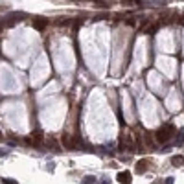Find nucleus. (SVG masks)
I'll return each instance as SVG.
<instances>
[{"label": "nucleus", "instance_id": "12", "mask_svg": "<svg viewBox=\"0 0 184 184\" xmlns=\"http://www.w3.org/2000/svg\"><path fill=\"white\" fill-rule=\"evenodd\" d=\"M70 24V20L68 18H63V20H57V26H68Z\"/></svg>", "mask_w": 184, "mask_h": 184}, {"label": "nucleus", "instance_id": "13", "mask_svg": "<svg viewBox=\"0 0 184 184\" xmlns=\"http://www.w3.org/2000/svg\"><path fill=\"white\" fill-rule=\"evenodd\" d=\"M122 4H127V6H133V4H138L140 0H120Z\"/></svg>", "mask_w": 184, "mask_h": 184}, {"label": "nucleus", "instance_id": "16", "mask_svg": "<svg viewBox=\"0 0 184 184\" xmlns=\"http://www.w3.org/2000/svg\"><path fill=\"white\" fill-rule=\"evenodd\" d=\"M2 182L4 184H18V182H15L13 179H2Z\"/></svg>", "mask_w": 184, "mask_h": 184}, {"label": "nucleus", "instance_id": "4", "mask_svg": "<svg viewBox=\"0 0 184 184\" xmlns=\"http://www.w3.org/2000/svg\"><path fill=\"white\" fill-rule=\"evenodd\" d=\"M33 28L39 29V31L46 29V28H48V18H44V17H35V18H33Z\"/></svg>", "mask_w": 184, "mask_h": 184}, {"label": "nucleus", "instance_id": "7", "mask_svg": "<svg viewBox=\"0 0 184 184\" xmlns=\"http://www.w3.org/2000/svg\"><path fill=\"white\" fill-rule=\"evenodd\" d=\"M147 171V160H140L138 164H136V173H146Z\"/></svg>", "mask_w": 184, "mask_h": 184}, {"label": "nucleus", "instance_id": "11", "mask_svg": "<svg viewBox=\"0 0 184 184\" xmlns=\"http://www.w3.org/2000/svg\"><path fill=\"white\" fill-rule=\"evenodd\" d=\"M157 29H159V26H157V24H153V26L146 28V29H144V33H147V35H153V33H155Z\"/></svg>", "mask_w": 184, "mask_h": 184}, {"label": "nucleus", "instance_id": "15", "mask_svg": "<svg viewBox=\"0 0 184 184\" xmlns=\"http://www.w3.org/2000/svg\"><path fill=\"white\" fill-rule=\"evenodd\" d=\"M94 181H96L94 177H85V182L83 184H94Z\"/></svg>", "mask_w": 184, "mask_h": 184}, {"label": "nucleus", "instance_id": "3", "mask_svg": "<svg viewBox=\"0 0 184 184\" xmlns=\"http://www.w3.org/2000/svg\"><path fill=\"white\" fill-rule=\"evenodd\" d=\"M61 144H63L66 149H70V151L77 147V142H76V140H74L70 135H63V136H61Z\"/></svg>", "mask_w": 184, "mask_h": 184}, {"label": "nucleus", "instance_id": "10", "mask_svg": "<svg viewBox=\"0 0 184 184\" xmlns=\"http://www.w3.org/2000/svg\"><path fill=\"white\" fill-rule=\"evenodd\" d=\"M22 17H24V13H11V15H9L11 20H9L7 24H13V22H17V20H22Z\"/></svg>", "mask_w": 184, "mask_h": 184}, {"label": "nucleus", "instance_id": "8", "mask_svg": "<svg viewBox=\"0 0 184 184\" xmlns=\"http://www.w3.org/2000/svg\"><path fill=\"white\" fill-rule=\"evenodd\" d=\"M171 164L177 166V168L182 166V164H184V157H182V155H173V157H171Z\"/></svg>", "mask_w": 184, "mask_h": 184}, {"label": "nucleus", "instance_id": "6", "mask_svg": "<svg viewBox=\"0 0 184 184\" xmlns=\"http://www.w3.org/2000/svg\"><path fill=\"white\" fill-rule=\"evenodd\" d=\"M144 142H146L147 147H155V138H153V135H151L149 131L144 133Z\"/></svg>", "mask_w": 184, "mask_h": 184}, {"label": "nucleus", "instance_id": "14", "mask_svg": "<svg viewBox=\"0 0 184 184\" xmlns=\"http://www.w3.org/2000/svg\"><path fill=\"white\" fill-rule=\"evenodd\" d=\"M181 144H184V131H181V135L177 138V146H181Z\"/></svg>", "mask_w": 184, "mask_h": 184}, {"label": "nucleus", "instance_id": "5", "mask_svg": "<svg viewBox=\"0 0 184 184\" xmlns=\"http://www.w3.org/2000/svg\"><path fill=\"white\" fill-rule=\"evenodd\" d=\"M131 179H133V175L129 171H120L118 177H116V181L120 184H131Z\"/></svg>", "mask_w": 184, "mask_h": 184}, {"label": "nucleus", "instance_id": "17", "mask_svg": "<svg viewBox=\"0 0 184 184\" xmlns=\"http://www.w3.org/2000/svg\"><path fill=\"white\" fill-rule=\"evenodd\" d=\"M0 11H4V6H0Z\"/></svg>", "mask_w": 184, "mask_h": 184}, {"label": "nucleus", "instance_id": "1", "mask_svg": "<svg viewBox=\"0 0 184 184\" xmlns=\"http://www.w3.org/2000/svg\"><path fill=\"white\" fill-rule=\"evenodd\" d=\"M173 135H175V125H173V123H168V125H162L153 136H155V142H157V144H166V142H170V140L173 138Z\"/></svg>", "mask_w": 184, "mask_h": 184}, {"label": "nucleus", "instance_id": "2", "mask_svg": "<svg viewBox=\"0 0 184 184\" xmlns=\"http://www.w3.org/2000/svg\"><path fill=\"white\" fill-rule=\"evenodd\" d=\"M41 142H42V133L41 131H35L26 138V144H29V146H39Z\"/></svg>", "mask_w": 184, "mask_h": 184}, {"label": "nucleus", "instance_id": "9", "mask_svg": "<svg viewBox=\"0 0 184 184\" xmlns=\"http://www.w3.org/2000/svg\"><path fill=\"white\" fill-rule=\"evenodd\" d=\"M46 146H50V147H52V149H55V151H59V149H61V146H59V142H57L55 138H48V140H46Z\"/></svg>", "mask_w": 184, "mask_h": 184}]
</instances>
